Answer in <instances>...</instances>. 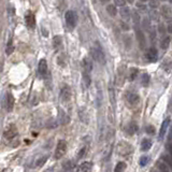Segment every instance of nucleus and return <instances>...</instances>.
Wrapping results in <instances>:
<instances>
[{"mask_svg": "<svg viewBox=\"0 0 172 172\" xmlns=\"http://www.w3.org/2000/svg\"><path fill=\"white\" fill-rule=\"evenodd\" d=\"M90 54H91L93 59L96 60L98 64H100V65H105V53H103V51H102L100 45H96V46L91 48Z\"/></svg>", "mask_w": 172, "mask_h": 172, "instance_id": "1", "label": "nucleus"}, {"mask_svg": "<svg viewBox=\"0 0 172 172\" xmlns=\"http://www.w3.org/2000/svg\"><path fill=\"white\" fill-rule=\"evenodd\" d=\"M65 20H66V24L69 28L73 29L75 28L76 24H78V15L74 11L72 10H69V11L66 12L65 15Z\"/></svg>", "mask_w": 172, "mask_h": 172, "instance_id": "2", "label": "nucleus"}, {"mask_svg": "<svg viewBox=\"0 0 172 172\" xmlns=\"http://www.w3.org/2000/svg\"><path fill=\"white\" fill-rule=\"evenodd\" d=\"M67 150H68L67 142H66L65 140L58 141L56 146V151H55V158H56V159H60V158L67 153Z\"/></svg>", "mask_w": 172, "mask_h": 172, "instance_id": "3", "label": "nucleus"}, {"mask_svg": "<svg viewBox=\"0 0 172 172\" xmlns=\"http://www.w3.org/2000/svg\"><path fill=\"white\" fill-rule=\"evenodd\" d=\"M60 99L64 102H68L71 99V90L68 85H64L60 89Z\"/></svg>", "mask_w": 172, "mask_h": 172, "instance_id": "4", "label": "nucleus"}, {"mask_svg": "<svg viewBox=\"0 0 172 172\" xmlns=\"http://www.w3.org/2000/svg\"><path fill=\"white\" fill-rule=\"evenodd\" d=\"M3 135H4L7 139H9V140H11V139L15 138V137L17 135L16 126H15V125H11V126H9V127L6 129V131H4V133H3Z\"/></svg>", "mask_w": 172, "mask_h": 172, "instance_id": "5", "label": "nucleus"}, {"mask_svg": "<svg viewBox=\"0 0 172 172\" xmlns=\"http://www.w3.org/2000/svg\"><path fill=\"white\" fill-rule=\"evenodd\" d=\"M169 125H170V117H167L164 123L161 124L160 130H159V140H162V139L165 138V135H166V132L168 131Z\"/></svg>", "mask_w": 172, "mask_h": 172, "instance_id": "6", "label": "nucleus"}, {"mask_svg": "<svg viewBox=\"0 0 172 172\" xmlns=\"http://www.w3.org/2000/svg\"><path fill=\"white\" fill-rule=\"evenodd\" d=\"M158 54H157V50L155 48H150L146 52V58L147 60L150 61H155L157 59Z\"/></svg>", "mask_w": 172, "mask_h": 172, "instance_id": "7", "label": "nucleus"}, {"mask_svg": "<svg viewBox=\"0 0 172 172\" xmlns=\"http://www.w3.org/2000/svg\"><path fill=\"white\" fill-rule=\"evenodd\" d=\"M14 103H15V100H14V97H13V95H12V94H8V95H7L6 105H7V110H8L9 112L13 110Z\"/></svg>", "mask_w": 172, "mask_h": 172, "instance_id": "8", "label": "nucleus"}, {"mask_svg": "<svg viewBox=\"0 0 172 172\" xmlns=\"http://www.w3.org/2000/svg\"><path fill=\"white\" fill-rule=\"evenodd\" d=\"M91 169H93V164H91L90 161H84V162H82V164L79 166L78 171L87 172V171H91Z\"/></svg>", "mask_w": 172, "mask_h": 172, "instance_id": "9", "label": "nucleus"}, {"mask_svg": "<svg viewBox=\"0 0 172 172\" xmlns=\"http://www.w3.org/2000/svg\"><path fill=\"white\" fill-rule=\"evenodd\" d=\"M127 101L129 102L130 105H135L139 101H140V97H139L138 94H135V93L128 94L127 95Z\"/></svg>", "mask_w": 172, "mask_h": 172, "instance_id": "10", "label": "nucleus"}, {"mask_svg": "<svg viewBox=\"0 0 172 172\" xmlns=\"http://www.w3.org/2000/svg\"><path fill=\"white\" fill-rule=\"evenodd\" d=\"M39 72L40 74H42V75H45V74L48 73V62L45 59H41L39 61Z\"/></svg>", "mask_w": 172, "mask_h": 172, "instance_id": "11", "label": "nucleus"}, {"mask_svg": "<svg viewBox=\"0 0 172 172\" xmlns=\"http://www.w3.org/2000/svg\"><path fill=\"white\" fill-rule=\"evenodd\" d=\"M119 14H121V17L123 20H128L130 18V10L127 7H121V10H119Z\"/></svg>", "mask_w": 172, "mask_h": 172, "instance_id": "12", "label": "nucleus"}, {"mask_svg": "<svg viewBox=\"0 0 172 172\" xmlns=\"http://www.w3.org/2000/svg\"><path fill=\"white\" fill-rule=\"evenodd\" d=\"M137 39H138V42L140 44V48H145V36H144L143 31L137 30Z\"/></svg>", "mask_w": 172, "mask_h": 172, "instance_id": "13", "label": "nucleus"}, {"mask_svg": "<svg viewBox=\"0 0 172 172\" xmlns=\"http://www.w3.org/2000/svg\"><path fill=\"white\" fill-rule=\"evenodd\" d=\"M26 24L30 28H34V25H36V18H34V15L32 13H28V14L26 15Z\"/></svg>", "mask_w": 172, "mask_h": 172, "instance_id": "14", "label": "nucleus"}, {"mask_svg": "<svg viewBox=\"0 0 172 172\" xmlns=\"http://www.w3.org/2000/svg\"><path fill=\"white\" fill-rule=\"evenodd\" d=\"M161 13H162V16L166 18V20H170L171 18V8L169 6H165L161 7Z\"/></svg>", "mask_w": 172, "mask_h": 172, "instance_id": "15", "label": "nucleus"}, {"mask_svg": "<svg viewBox=\"0 0 172 172\" xmlns=\"http://www.w3.org/2000/svg\"><path fill=\"white\" fill-rule=\"evenodd\" d=\"M83 65H84V70L86 71V72H88V73L93 70V62H91L90 59H88V58H84Z\"/></svg>", "mask_w": 172, "mask_h": 172, "instance_id": "16", "label": "nucleus"}, {"mask_svg": "<svg viewBox=\"0 0 172 172\" xmlns=\"http://www.w3.org/2000/svg\"><path fill=\"white\" fill-rule=\"evenodd\" d=\"M152 147V141L150 139H144L141 143V149L142 151H149Z\"/></svg>", "mask_w": 172, "mask_h": 172, "instance_id": "17", "label": "nucleus"}, {"mask_svg": "<svg viewBox=\"0 0 172 172\" xmlns=\"http://www.w3.org/2000/svg\"><path fill=\"white\" fill-rule=\"evenodd\" d=\"M61 44H62V38L60 37V36H55V37L53 38V46H54V48L57 50L59 46H61Z\"/></svg>", "mask_w": 172, "mask_h": 172, "instance_id": "18", "label": "nucleus"}, {"mask_svg": "<svg viewBox=\"0 0 172 172\" xmlns=\"http://www.w3.org/2000/svg\"><path fill=\"white\" fill-rule=\"evenodd\" d=\"M170 42H171V38H170L169 36L165 37L164 39H162V41H161V43H160L161 48H162V50H167V48H169Z\"/></svg>", "mask_w": 172, "mask_h": 172, "instance_id": "19", "label": "nucleus"}, {"mask_svg": "<svg viewBox=\"0 0 172 172\" xmlns=\"http://www.w3.org/2000/svg\"><path fill=\"white\" fill-rule=\"evenodd\" d=\"M107 12L111 16H115L117 14V9H116V6L115 4H109L107 7Z\"/></svg>", "mask_w": 172, "mask_h": 172, "instance_id": "20", "label": "nucleus"}, {"mask_svg": "<svg viewBox=\"0 0 172 172\" xmlns=\"http://www.w3.org/2000/svg\"><path fill=\"white\" fill-rule=\"evenodd\" d=\"M157 168L160 170V171H171V169L168 167V165H167L165 161H158Z\"/></svg>", "mask_w": 172, "mask_h": 172, "instance_id": "21", "label": "nucleus"}, {"mask_svg": "<svg viewBox=\"0 0 172 172\" xmlns=\"http://www.w3.org/2000/svg\"><path fill=\"white\" fill-rule=\"evenodd\" d=\"M83 81H84V84L86 87H89L90 85V82H91V80H90V75L88 72L85 71L84 73H83Z\"/></svg>", "mask_w": 172, "mask_h": 172, "instance_id": "22", "label": "nucleus"}, {"mask_svg": "<svg viewBox=\"0 0 172 172\" xmlns=\"http://www.w3.org/2000/svg\"><path fill=\"white\" fill-rule=\"evenodd\" d=\"M14 44H13V42H12V40H10L8 43V45H7V48H6V53L7 55H11L13 52H14Z\"/></svg>", "mask_w": 172, "mask_h": 172, "instance_id": "23", "label": "nucleus"}, {"mask_svg": "<svg viewBox=\"0 0 172 172\" xmlns=\"http://www.w3.org/2000/svg\"><path fill=\"white\" fill-rule=\"evenodd\" d=\"M141 83L143 86H145L146 87L147 85H149V83H150V75L147 73H143L142 74V79H141Z\"/></svg>", "mask_w": 172, "mask_h": 172, "instance_id": "24", "label": "nucleus"}, {"mask_svg": "<svg viewBox=\"0 0 172 172\" xmlns=\"http://www.w3.org/2000/svg\"><path fill=\"white\" fill-rule=\"evenodd\" d=\"M48 156H42L41 158H39V159L37 160V162H36L38 168H41V167L48 161Z\"/></svg>", "mask_w": 172, "mask_h": 172, "instance_id": "25", "label": "nucleus"}, {"mask_svg": "<svg viewBox=\"0 0 172 172\" xmlns=\"http://www.w3.org/2000/svg\"><path fill=\"white\" fill-rule=\"evenodd\" d=\"M125 170H126V164H125V162H119V164L116 165L114 171L121 172V171H125Z\"/></svg>", "mask_w": 172, "mask_h": 172, "instance_id": "26", "label": "nucleus"}, {"mask_svg": "<svg viewBox=\"0 0 172 172\" xmlns=\"http://www.w3.org/2000/svg\"><path fill=\"white\" fill-rule=\"evenodd\" d=\"M137 130H138V126H137L135 123H131V124L129 125V127H128V133H129V135H133Z\"/></svg>", "mask_w": 172, "mask_h": 172, "instance_id": "27", "label": "nucleus"}, {"mask_svg": "<svg viewBox=\"0 0 172 172\" xmlns=\"http://www.w3.org/2000/svg\"><path fill=\"white\" fill-rule=\"evenodd\" d=\"M149 161H150V157H149V156H142V157L140 158V166L141 167L146 166V165L149 164Z\"/></svg>", "mask_w": 172, "mask_h": 172, "instance_id": "28", "label": "nucleus"}, {"mask_svg": "<svg viewBox=\"0 0 172 172\" xmlns=\"http://www.w3.org/2000/svg\"><path fill=\"white\" fill-rule=\"evenodd\" d=\"M137 75H138V70L137 69H131L129 74V80L130 81H133V80H135Z\"/></svg>", "mask_w": 172, "mask_h": 172, "instance_id": "29", "label": "nucleus"}, {"mask_svg": "<svg viewBox=\"0 0 172 172\" xmlns=\"http://www.w3.org/2000/svg\"><path fill=\"white\" fill-rule=\"evenodd\" d=\"M149 6L152 9H157L159 7V1L158 0H150L149 1Z\"/></svg>", "mask_w": 172, "mask_h": 172, "instance_id": "30", "label": "nucleus"}, {"mask_svg": "<svg viewBox=\"0 0 172 172\" xmlns=\"http://www.w3.org/2000/svg\"><path fill=\"white\" fill-rule=\"evenodd\" d=\"M162 161H165L168 166H172V159L170 155H164L162 156Z\"/></svg>", "mask_w": 172, "mask_h": 172, "instance_id": "31", "label": "nucleus"}, {"mask_svg": "<svg viewBox=\"0 0 172 172\" xmlns=\"http://www.w3.org/2000/svg\"><path fill=\"white\" fill-rule=\"evenodd\" d=\"M72 168H73L72 162H71V161H66L65 165H64V169L67 170V171H69V170H72Z\"/></svg>", "mask_w": 172, "mask_h": 172, "instance_id": "32", "label": "nucleus"}, {"mask_svg": "<svg viewBox=\"0 0 172 172\" xmlns=\"http://www.w3.org/2000/svg\"><path fill=\"white\" fill-rule=\"evenodd\" d=\"M155 127L154 126H152V125H149L146 127V132L149 133V135H154L155 133Z\"/></svg>", "mask_w": 172, "mask_h": 172, "instance_id": "33", "label": "nucleus"}, {"mask_svg": "<svg viewBox=\"0 0 172 172\" xmlns=\"http://www.w3.org/2000/svg\"><path fill=\"white\" fill-rule=\"evenodd\" d=\"M116 7H124L126 6V0H115Z\"/></svg>", "mask_w": 172, "mask_h": 172, "instance_id": "34", "label": "nucleus"}, {"mask_svg": "<svg viewBox=\"0 0 172 172\" xmlns=\"http://www.w3.org/2000/svg\"><path fill=\"white\" fill-rule=\"evenodd\" d=\"M139 20H140V15L138 14V12H133V22L135 23V24H137V23L139 22Z\"/></svg>", "mask_w": 172, "mask_h": 172, "instance_id": "35", "label": "nucleus"}, {"mask_svg": "<svg viewBox=\"0 0 172 172\" xmlns=\"http://www.w3.org/2000/svg\"><path fill=\"white\" fill-rule=\"evenodd\" d=\"M85 152H86V147H82V150L80 151L79 154H78V157H79V158H82L83 156H84Z\"/></svg>", "mask_w": 172, "mask_h": 172, "instance_id": "36", "label": "nucleus"}, {"mask_svg": "<svg viewBox=\"0 0 172 172\" xmlns=\"http://www.w3.org/2000/svg\"><path fill=\"white\" fill-rule=\"evenodd\" d=\"M158 30H159L160 34H165V32H166V28H165V26L162 25V24H159V26H158Z\"/></svg>", "mask_w": 172, "mask_h": 172, "instance_id": "37", "label": "nucleus"}, {"mask_svg": "<svg viewBox=\"0 0 172 172\" xmlns=\"http://www.w3.org/2000/svg\"><path fill=\"white\" fill-rule=\"evenodd\" d=\"M137 8H138V9H141L142 11H145V9H146V7L144 6L143 2H140V3H137Z\"/></svg>", "mask_w": 172, "mask_h": 172, "instance_id": "38", "label": "nucleus"}, {"mask_svg": "<svg viewBox=\"0 0 172 172\" xmlns=\"http://www.w3.org/2000/svg\"><path fill=\"white\" fill-rule=\"evenodd\" d=\"M121 29H123V30H125V31H127L128 29H129V27H128V25H127V24H126V23H124V22H121Z\"/></svg>", "mask_w": 172, "mask_h": 172, "instance_id": "39", "label": "nucleus"}, {"mask_svg": "<svg viewBox=\"0 0 172 172\" xmlns=\"http://www.w3.org/2000/svg\"><path fill=\"white\" fill-rule=\"evenodd\" d=\"M151 18H152V20H156V18H157V13H156V11L155 10H153L152 12H151Z\"/></svg>", "mask_w": 172, "mask_h": 172, "instance_id": "40", "label": "nucleus"}, {"mask_svg": "<svg viewBox=\"0 0 172 172\" xmlns=\"http://www.w3.org/2000/svg\"><path fill=\"white\" fill-rule=\"evenodd\" d=\"M168 31H169V34H171V31H172V28H171V25H168Z\"/></svg>", "mask_w": 172, "mask_h": 172, "instance_id": "41", "label": "nucleus"}, {"mask_svg": "<svg viewBox=\"0 0 172 172\" xmlns=\"http://www.w3.org/2000/svg\"><path fill=\"white\" fill-rule=\"evenodd\" d=\"M109 1H111V0H101V2H103V3H107V2H109Z\"/></svg>", "mask_w": 172, "mask_h": 172, "instance_id": "42", "label": "nucleus"}, {"mask_svg": "<svg viewBox=\"0 0 172 172\" xmlns=\"http://www.w3.org/2000/svg\"><path fill=\"white\" fill-rule=\"evenodd\" d=\"M135 0H126V2H129V3H133Z\"/></svg>", "mask_w": 172, "mask_h": 172, "instance_id": "43", "label": "nucleus"}, {"mask_svg": "<svg viewBox=\"0 0 172 172\" xmlns=\"http://www.w3.org/2000/svg\"><path fill=\"white\" fill-rule=\"evenodd\" d=\"M140 1H141V2H146V1H149V0H140Z\"/></svg>", "mask_w": 172, "mask_h": 172, "instance_id": "44", "label": "nucleus"}]
</instances>
